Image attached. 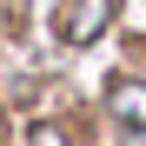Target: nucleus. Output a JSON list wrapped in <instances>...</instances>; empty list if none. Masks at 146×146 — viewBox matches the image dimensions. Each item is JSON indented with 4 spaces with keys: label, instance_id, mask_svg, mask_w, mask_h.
<instances>
[{
    "label": "nucleus",
    "instance_id": "obj_3",
    "mask_svg": "<svg viewBox=\"0 0 146 146\" xmlns=\"http://www.w3.org/2000/svg\"><path fill=\"white\" fill-rule=\"evenodd\" d=\"M33 146H66V133H60V126H40V133H33Z\"/></svg>",
    "mask_w": 146,
    "mask_h": 146
},
{
    "label": "nucleus",
    "instance_id": "obj_2",
    "mask_svg": "<svg viewBox=\"0 0 146 146\" xmlns=\"http://www.w3.org/2000/svg\"><path fill=\"white\" fill-rule=\"evenodd\" d=\"M113 113H119V119H139V126H146V86H113Z\"/></svg>",
    "mask_w": 146,
    "mask_h": 146
},
{
    "label": "nucleus",
    "instance_id": "obj_1",
    "mask_svg": "<svg viewBox=\"0 0 146 146\" xmlns=\"http://www.w3.org/2000/svg\"><path fill=\"white\" fill-rule=\"evenodd\" d=\"M106 20H113V0H73V7H66V40H73V46H86Z\"/></svg>",
    "mask_w": 146,
    "mask_h": 146
}]
</instances>
